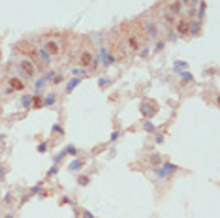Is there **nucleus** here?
<instances>
[{
    "label": "nucleus",
    "instance_id": "obj_17",
    "mask_svg": "<svg viewBox=\"0 0 220 218\" xmlns=\"http://www.w3.org/2000/svg\"><path fill=\"white\" fill-rule=\"evenodd\" d=\"M182 70H188V64H186V62H182V60L175 62V72H177V73H181Z\"/></svg>",
    "mask_w": 220,
    "mask_h": 218
},
{
    "label": "nucleus",
    "instance_id": "obj_10",
    "mask_svg": "<svg viewBox=\"0 0 220 218\" xmlns=\"http://www.w3.org/2000/svg\"><path fill=\"white\" fill-rule=\"evenodd\" d=\"M141 113L145 115V117H149V119H151V117L156 113L154 104H151V102H143V104H141Z\"/></svg>",
    "mask_w": 220,
    "mask_h": 218
},
{
    "label": "nucleus",
    "instance_id": "obj_29",
    "mask_svg": "<svg viewBox=\"0 0 220 218\" xmlns=\"http://www.w3.org/2000/svg\"><path fill=\"white\" fill-rule=\"evenodd\" d=\"M38 150H40V153H45V150H47V143H42V145H38Z\"/></svg>",
    "mask_w": 220,
    "mask_h": 218
},
{
    "label": "nucleus",
    "instance_id": "obj_7",
    "mask_svg": "<svg viewBox=\"0 0 220 218\" xmlns=\"http://www.w3.org/2000/svg\"><path fill=\"white\" fill-rule=\"evenodd\" d=\"M143 27L149 38H158V27L152 23V19H143Z\"/></svg>",
    "mask_w": 220,
    "mask_h": 218
},
{
    "label": "nucleus",
    "instance_id": "obj_26",
    "mask_svg": "<svg viewBox=\"0 0 220 218\" xmlns=\"http://www.w3.org/2000/svg\"><path fill=\"white\" fill-rule=\"evenodd\" d=\"M151 162H152V164H160L162 160H160V156H158V154H152L151 156Z\"/></svg>",
    "mask_w": 220,
    "mask_h": 218
},
{
    "label": "nucleus",
    "instance_id": "obj_14",
    "mask_svg": "<svg viewBox=\"0 0 220 218\" xmlns=\"http://www.w3.org/2000/svg\"><path fill=\"white\" fill-rule=\"evenodd\" d=\"M205 6H207L205 0H199V12H198V21H199V23H201L203 15H205Z\"/></svg>",
    "mask_w": 220,
    "mask_h": 218
},
{
    "label": "nucleus",
    "instance_id": "obj_23",
    "mask_svg": "<svg viewBox=\"0 0 220 218\" xmlns=\"http://www.w3.org/2000/svg\"><path fill=\"white\" fill-rule=\"evenodd\" d=\"M53 104H55V94H49L45 98V105H53Z\"/></svg>",
    "mask_w": 220,
    "mask_h": 218
},
{
    "label": "nucleus",
    "instance_id": "obj_27",
    "mask_svg": "<svg viewBox=\"0 0 220 218\" xmlns=\"http://www.w3.org/2000/svg\"><path fill=\"white\" fill-rule=\"evenodd\" d=\"M43 87H45V79L42 77V79H40V81H38V83H36V88H38V90H40V88H43Z\"/></svg>",
    "mask_w": 220,
    "mask_h": 218
},
{
    "label": "nucleus",
    "instance_id": "obj_5",
    "mask_svg": "<svg viewBox=\"0 0 220 218\" xmlns=\"http://www.w3.org/2000/svg\"><path fill=\"white\" fill-rule=\"evenodd\" d=\"M124 40H126V49L128 51H137L139 49V38L136 36V34H132V32H128L126 36H124Z\"/></svg>",
    "mask_w": 220,
    "mask_h": 218
},
{
    "label": "nucleus",
    "instance_id": "obj_1",
    "mask_svg": "<svg viewBox=\"0 0 220 218\" xmlns=\"http://www.w3.org/2000/svg\"><path fill=\"white\" fill-rule=\"evenodd\" d=\"M177 169L179 167L175 164H170V162H166V164H162V165H158L154 167V175L158 177V179H167V177H171L173 173H177Z\"/></svg>",
    "mask_w": 220,
    "mask_h": 218
},
{
    "label": "nucleus",
    "instance_id": "obj_25",
    "mask_svg": "<svg viewBox=\"0 0 220 218\" xmlns=\"http://www.w3.org/2000/svg\"><path fill=\"white\" fill-rule=\"evenodd\" d=\"M77 182H79L81 186H87V184H89V177H79Z\"/></svg>",
    "mask_w": 220,
    "mask_h": 218
},
{
    "label": "nucleus",
    "instance_id": "obj_33",
    "mask_svg": "<svg viewBox=\"0 0 220 218\" xmlns=\"http://www.w3.org/2000/svg\"><path fill=\"white\" fill-rule=\"evenodd\" d=\"M162 49H164V42H158L156 43V51H162Z\"/></svg>",
    "mask_w": 220,
    "mask_h": 218
},
{
    "label": "nucleus",
    "instance_id": "obj_6",
    "mask_svg": "<svg viewBox=\"0 0 220 218\" xmlns=\"http://www.w3.org/2000/svg\"><path fill=\"white\" fill-rule=\"evenodd\" d=\"M100 58H102V64L104 66H111V64H115V60H117V57L111 55L107 47H100Z\"/></svg>",
    "mask_w": 220,
    "mask_h": 218
},
{
    "label": "nucleus",
    "instance_id": "obj_19",
    "mask_svg": "<svg viewBox=\"0 0 220 218\" xmlns=\"http://www.w3.org/2000/svg\"><path fill=\"white\" fill-rule=\"evenodd\" d=\"M143 128H145L147 132H149V134H154V132H156V128H154V124H152V122H151V120H147V122H145V126H143Z\"/></svg>",
    "mask_w": 220,
    "mask_h": 218
},
{
    "label": "nucleus",
    "instance_id": "obj_38",
    "mask_svg": "<svg viewBox=\"0 0 220 218\" xmlns=\"http://www.w3.org/2000/svg\"><path fill=\"white\" fill-rule=\"evenodd\" d=\"M85 218H94V216H92V212H89V211H87V212H85Z\"/></svg>",
    "mask_w": 220,
    "mask_h": 218
},
{
    "label": "nucleus",
    "instance_id": "obj_34",
    "mask_svg": "<svg viewBox=\"0 0 220 218\" xmlns=\"http://www.w3.org/2000/svg\"><path fill=\"white\" fill-rule=\"evenodd\" d=\"M4 201H6V203H12V201H13V197H12V194H8V196H6V199H4Z\"/></svg>",
    "mask_w": 220,
    "mask_h": 218
},
{
    "label": "nucleus",
    "instance_id": "obj_31",
    "mask_svg": "<svg viewBox=\"0 0 220 218\" xmlns=\"http://www.w3.org/2000/svg\"><path fill=\"white\" fill-rule=\"evenodd\" d=\"M119 139V132H113V134H111V141H117Z\"/></svg>",
    "mask_w": 220,
    "mask_h": 218
},
{
    "label": "nucleus",
    "instance_id": "obj_13",
    "mask_svg": "<svg viewBox=\"0 0 220 218\" xmlns=\"http://www.w3.org/2000/svg\"><path fill=\"white\" fill-rule=\"evenodd\" d=\"M79 83H81V77H74V79H71L68 85H66V92H71V90H74L75 87H77Z\"/></svg>",
    "mask_w": 220,
    "mask_h": 218
},
{
    "label": "nucleus",
    "instance_id": "obj_4",
    "mask_svg": "<svg viewBox=\"0 0 220 218\" xmlns=\"http://www.w3.org/2000/svg\"><path fill=\"white\" fill-rule=\"evenodd\" d=\"M15 47H17V51H19V53L27 55L28 58H36V55H38V51H36V49H34L28 42H19L17 45H15Z\"/></svg>",
    "mask_w": 220,
    "mask_h": 218
},
{
    "label": "nucleus",
    "instance_id": "obj_20",
    "mask_svg": "<svg viewBox=\"0 0 220 218\" xmlns=\"http://www.w3.org/2000/svg\"><path fill=\"white\" fill-rule=\"evenodd\" d=\"M181 77H182V81H185V83H190V81L194 79L192 73H188V72H181Z\"/></svg>",
    "mask_w": 220,
    "mask_h": 218
},
{
    "label": "nucleus",
    "instance_id": "obj_22",
    "mask_svg": "<svg viewBox=\"0 0 220 218\" xmlns=\"http://www.w3.org/2000/svg\"><path fill=\"white\" fill-rule=\"evenodd\" d=\"M30 100H32V98H30V96H23V98H21V104L25 105V107H30Z\"/></svg>",
    "mask_w": 220,
    "mask_h": 218
},
{
    "label": "nucleus",
    "instance_id": "obj_11",
    "mask_svg": "<svg viewBox=\"0 0 220 218\" xmlns=\"http://www.w3.org/2000/svg\"><path fill=\"white\" fill-rule=\"evenodd\" d=\"M188 28H190V21L188 19H181L177 24V32L179 34H188Z\"/></svg>",
    "mask_w": 220,
    "mask_h": 218
},
{
    "label": "nucleus",
    "instance_id": "obj_3",
    "mask_svg": "<svg viewBox=\"0 0 220 218\" xmlns=\"http://www.w3.org/2000/svg\"><path fill=\"white\" fill-rule=\"evenodd\" d=\"M43 49L51 55V57H57V55H60V51H62V45H60V42H57V40H47L45 45H43Z\"/></svg>",
    "mask_w": 220,
    "mask_h": 218
},
{
    "label": "nucleus",
    "instance_id": "obj_8",
    "mask_svg": "<svg viewBox=\"0 0 220 218\" xmlns=\"http://www.w3.org/2000/svg\"><path fill=\"white\" fill-rule=\"evenodd\" d=\"M181 9H182V2H181V0H171V2L167 4V12L166 13L177 17V13H181Z\"/></svg>",
    "mask_w": 220,
    "mask_h": 218
},
{
    "label": "nucleus",
    "instance_id": "obj_40",
    "mask_svg": "<svg viewBox=\"0 0 220 218\" xmlns=\"http://www.w3.org/2000/svg\"><path fill=\"white\" fill-rule=\"evenodd\" d=\"M181 2H186V0H181Z\"/></svg>",
    "mask_w": 220,
    "mask_h": 218
},
{
    "label": "nucleus",
    "instance_id": "obj_2",
    "mask_svg": "<svg viewBox=\"0 0 220 218\" xmlns=\"http://www.w3.org/2000/svg\"><path fill=\"white\" fill-rule=\"evenodd\" d=\"M17 68H19V72H21L27 79H32L34 75H36V66H34V62H32L30 58L21 60V62L17 64Z\"/></svg>",
    "mask_w": 220,
    "mask_h": 218
},
{
    "label": "nucleus",
    "instance_id": "obj_36",
    "mask_svg": "<svg viewBox=\"0 0 220 218\" xmlns=\"http://www.w3.org/2000/svg\"><path fill=\"white\" fill-rule=\"evenodd\" d=\"M4 175H6V173H4V167H2V165H0V181H2V179H4Z\"/></svg>",
    "mask_w": 220,
    "mask_h": 218
},
{
    "label": "nucleus",
    "instance_id": "obj_18",
    "mask_svg": "<svg viewBox=\"0 0 220 218\" xmlns=\"http://www.w3.org/2000/svg\"><path fill=\"white\" fill-rule=\"evenodd\" d=\"M199 32V21H196V23H190V28H188V34H198Z\"/></svg>",
    "mask_w": 220,
    "mask_h": 218
},
{
    "label": "nucleus",
    "instance_id": "obj_16",
    "mask_svg": "<svg viewBox=\"0 0 220 218\" xmlns=\"http://www.w3.org/2000/svg\"><path fill=\"white\" fill-rule=\"evenodd\" d=\"M9 85H12V88H15V90H23V87H25V85L21 83V81H17L15 77H12V79H9Z\"/></svg>",
    "mask_w": 220,
    "mask_h": 218
},
{
    "label": "nucleus",
    "instance_id": "obj_39",
    "mask_svg": "<svg viewBox=\"0 0 220 218\" xmlns=\"http://www.w3.org/2000/svg\"><path fill=\"white\" fill-rule=\"evenodd\" d=\"M6 218H12V212H8V214H6Z\"/></svg>",
    "mask_w": 220,
    "mask_h": 218
},
{
    "label": "nucleus",
    "instance_id": "obj_12",
    "mask_svg": "<svg viewBox=\"0 0 220 218\" xmlns=\"http://www.w3.org/2000/svg\"><path fill=\"white\" fill-rule=\"evenodd\" d=\"M38 57L42 58V60H43L45 64H51V55H49L47 51H45L43 47H38Z\"/></svg>",
    "mask_w": 220,
    "mask_h": 218
},
{
    "label": "nucleus",
    "instance_id": "obj_9",
    "mask_svg": "<svg viewBox=\"0 0 220 218\" xmlns=\"http://www.w3.org/2000/svg\"><path fill=\"white\" fill-rule=\"evenodd\" d=\"M92 60H94L92 53H90L89 49H85V51L79 55V60H77V62H79L81 66H83V68H87V66H90V64H92Z\"/></svg>",
    "mask_w": 220,
    "mask_h": 218
},
{
    "label": "nucleus",
    "instance_id": "obj_28",
    "mask_svg": "<svg viewBox=\"0 0 220 218\" xmlns=\"http://www.w3.org/2000/svg\"><path fill=\"white\" fill-rule=\"evenodd\" d=\"M98 85H100V87H107V85H109V81H107L105 77H102V79L98 81Z\"/></svg>",
    "mask_w": 220,
    "mask_h": 218
},
{
    "label": "nucleus",
    "instance_id": "obj_21",
    "mask_svg": "<svg viewBox=\"0 0 220 218\" xmlns=\"http://www.w3.org/2000/svg\"><path fill=\"white\" fill-rule=\"evenodd\" d=\"M62 153H64V154H75V153H77V149H75L74 145H68V147L62 150Z\"/></svg>",
    "mask_w": 220,
    "mask_h": 218
},
{
    "label": "nucleus",
    "instance_id": "obj_35",
    "mask_svg": "<svg viewBox=\"0 0 220 218\" xmlns=\"http://www.w3.org/2000/svg\"><path fill=\"white\" fill-rule=\"evenodd\" d=\"M71 72H74V73H87V70H77V68H75V70H71Z\"/></svg>",
    "mask_w": 220,
    "mask_h": 218
},
{
    "label": "nucleus",
    "instance_id": "obj_32",
    "mask_svg": "<svg viewBox=\"0 0 220 218\" xmlns=\"http://www.w3.org/2000/svg\"><path fill=\"white\" fill-rule=\"evenodd\" d=\"M53 132H58V134H62V128H60L58 124H55V126H53Z\"/></svg>",
    "mask_w": 220,
    "mask_h": 218
},
{
    "label": "nucleus",
    "instance_id": "obj_15",
    "mask_svg": "<svg viewBox=\"0 0 220 218\" xmlns=\"http://www.w3.org/2000/svg\"><path fill=\"white\" fill-rule=\"evenodd\" d=\"M81 167H83V160H74V162L68 165V169H70V171H77V169H81Z\"/></svg>",
    "mask_w": 220,
    "mask_h": 218
},
{
    "label": "nucleus",
    "instance_id": "obj_24",
    "mask_svg": "<svg viewBox=\"0 0 220 218\" xmlns=\"http://www.w3.org/2000/svg\"><path fill=\"white\" fill-rule=\"evenodd\" d=\"M40 107H42V98L36 96V98H34V109H40Z\"/></svg>",
    "mask_w": 220,
    "mask_h": 218
},
{
    "label": "nucleus",
    "instance_id": "obj_37",
    "mask_svg": "<svg viewBox=\"0 0 220 218\" xmlns=\"http://www.w3.org/2000/svg\"><path fill=\"white\" fill-rule=\"evenodd\" d=\"M57 169H58V167H57V165H53V167H51V169H49V175H53V173H55V171H57Z\"/></svg>",
    "mask_w": 220,
    "mask_h": 218
},
{
    "label": "nucleus",
    "instance_id": "obj_30",
    "mask_svg": "<svg viewBox=\"0 0 220 218\" xmlns=\"http://www.w3.org/2000/svg\"><path fill=\"white\" fill-rule=\"evenodd\" d=\"M40 190H42V184H36V186H32V194H38Z\"/></svg>",
    "mask_w": 220,
    "mask_h": 218
}]
</instances>
